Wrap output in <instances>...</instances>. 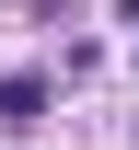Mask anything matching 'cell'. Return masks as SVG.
<instances>
[{"label": "cell", "mask_w": 139, "mask_h": 150, "mask_svg": "<svg viewBox=\"0 0 139 150\" xmlns=\"http://www.w3.org/2000/svg\"><path fill=\"white\" fill-rule=\"evenodd\" d=\"M0 115H12V127H35V115H46V81H35V69H23V81H0Z\"/></svg>", "instance_id": "cell-1"}]
</instances>
